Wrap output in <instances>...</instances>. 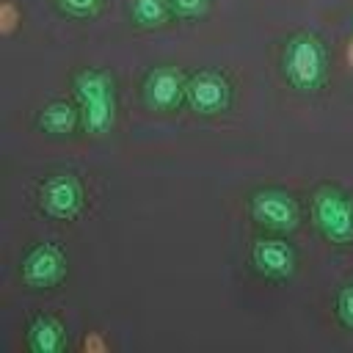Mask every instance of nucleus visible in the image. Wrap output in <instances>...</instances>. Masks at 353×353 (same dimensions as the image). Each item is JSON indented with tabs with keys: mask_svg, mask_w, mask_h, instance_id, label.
<instances>
[{
	"mask_svg": "<svg viewBox=\"0 0 353 353\" xmlns=\"http://www.w3.org/2000/svg\"><path fill=\"white\" fill-rule=\"evenodd\" d=\"M309 218L328 243H353V196L339 185H320L312 193Z\"/></svg>",
	"mask_w": 353,
	"mask_h": 353,
	"instance_id": "7ed1b4c3",
	"label": "nucleus"
},
{
	"mask_svg": "<svg viewBox=\"0 0 353 353\" xmlns=\"http://www.w3.org/2000/svg\"><path fill=\"white\" fill-rule=\"evenodd\" d=\"M248 259L251 268L268 281H287L298 268V251L281 237H256Z\"/></svg>",
	"mask_w": 353,
	"mask_h": 353,
	"instance_id": "6e6552de",
	"label": "nucleus"
},
{
	"mask_svg": "<svg viewBox=\"0 0 353 353\" xmlns=\"http://www.w3.org/2000/svg\"><path fill=\"white\" fill-rule=\"evenodd\" d=\"M66 254L58 243H36L25 251L22 262H19V273H22V281L33 290H50V287H58L63 279H66Z\"/></svg>",
	"mask_w": 353,
	"mask_h": 353,
	"instance_id": "0eeeda50",
	"label": "nucleus"
},
{
	"mask_svg": "<svg viewBox=\"0 0 353 353\" xmlns=\"http://www.w3.org/2000/svg\"><path fill=\"white\" fill-rule=\"evenodd\" d=\"M83 204H85L83 185L69 171L50 174L39 185V210L47 218H52V221H72V218H77Z\"/></svg>",
	"mask_w": 353,
	"mask_h": 353,
	"instance_id": "39448f33",
	"label": "nucleus"
},
{
	"mask_svg": "<svg viewBox=\"0 0 353 353\" xmlns=\"http://www.w3.org/2000/svg\"><path fill=\"white\" fill-rule=\"evenodd\" d=\"M248 212L259 226L279 234H287L301 223L298 199L284 188H256L248 196Z\"/></svg>",
	"mask_w": 353,
	"mask_h": 353,
	"instance_id": "20e7f679",
	"label": "nucleus"
},
{
	"mask_svg": "<svg viewBox=\"0 0 353 353\" xmlns=\"http://www.w3.org/2000/svg\"><path fill=\"white\" fill-rule=\"evenodd\" d=\"M55 6L61 14H66L72 19H88L99 11L102 0H55Z\"/></svg>",
	"mask_w": 353,
	"mask_h": 353,
	"instance_id": "4468645a",
	"label": "nucleus"
},
{
	"mask_svg": "<svg viewBox=\"0 0 353 353\" xmlns=\"http://www.w3.org/2000/svg\"><path fill=\"white\" fill-rule=\"evenodd\" d=\"M171 6V17L176 19H199L207 14L210 0H168Z\"/></svg>",
	"mask_w": 353,
	"mask_h": 353,
	"instance_id": "2eb2a0df",
	"label": "nucleus"
},
{
	"mask_svg": "<svg viewBox=\"0 0 353 353\" xmlns=\"http://www.w3.org/2000/svg\"><path fill=\"white\" fill-rule=\"evenodd\" d=\"M334 314L342 328L353 331V284H345L334 295Z\"/></svg>",
	"mask_w": 353,
	"mask_h": 353,
	"instance_id": "ddd939ff",
	"label": "nucleus"
},
{
	"mask_svg": "<svg viewBox=\"0 0 353 353\" xmlns=\"http://www.w3.org/2000/svg\"><path fill=\"white\" fill-rule=\"evenodd\" d=\"M232 94H234V88H232L229 77L215 69H201V72L190 74L185 83V102L199 116H218V113L229 110Z\"/></svg>",
	"mask_w": 353,
	"mask_h": 353,
	"instance_id": "423d86ee",
	"label": "nucleus"
},
{
	"mask_svg": "<svg viewBox=\"0 0 353 353\" xmlns=\"http://www.w3.org/2000/svg\"><path fill=\"white\" fill-rule=\"evenodd\" d=\"M17 19H19L17 6H14V3H6V6H3V33H14Z\"/></svg>",
	"mask_w": 353,
	"mask_h": 353,
	"instance_id": "dca6fc26",
	"label": "nucleus"
},
{
	"mask_svg": "<svg viewBox=\"0 0 353 353\" xmlns=\"http://www.w3.org/2000/svg\"><path fill=\"white\" fill-rule=\"evenodd\" d=\"M185 83L188 77L174 69V66H154L143 74V83H141V94H143V102L152 108V110H174L182 99H185Z\"/></svg>",
	"mask_w": 353,
	"mask_h": 353,
	"instance_id": "1a4fd4ad",
	"label": "nucleus"
},
{
	"mask_svg": "<svg viewBox=\"0 0 353 353\" xmlns=\"http://www.w3.org/2000/svg\"><path fill=\"white\" fill-rule=\"evenodd\" d=\"M171 17L168 0H130V19L138 28H163Z\"/></svg>",
	"mask_w": 353,
	"mask_h": 353,
	"instance_id": "f8f14e48",
	"label": "nucleus"
},
{
	"mask_svg": "<svg viewBox=\"0 0 353 353\" xmlns=\"http://www.w3.org/2000/svg\"><path fill=\"white\" fill-rule=\"evenodd\" d=\"M281 74L301 94L320 91L328 77V52L323 39L312 30L292 33L281 50Z\"/></svg>",
	"mask_w": 353,
	"mask_h": 353,
	"instance_id": "f257e3e1",
	"label": "nucleus"
},
{
	"mask_svg": "<svg viewBox=\"0 0 353 353\" xmlns=\"http://www.w3.org/2000/svg\"><path fill=\"white\" fill-rule=\"evenodd\" d=\"M72 91L80 108L85 132L108 135L116 124V83L108 72L85 66L72 77Z\"/></svg>",
	"mask_w": 353,
	"mask_h": 353,
	"instance_id": "f03ea898",
	"label": "nucleus"
},
{
	"mask_svg": "<svg viewBox=\"0 0 353 353\" xmlns=\"http://www.w3.org/2000/svg\"><path fill=\"white\" fill-rule=\"evenodd\" d=\"M28 347L33 353H61L66 347V328L52 314H39L28 325Z\"/></svg>",
	"mask_w": 353,
	"mask_h": 353,
	"instance_id": "9b49d317",
	"label": "nucleus"
},
{
	"mask_svg": "<svg viewBox=\"0 0 353 353\" xmlns=\"http://www.w3.org/2000/svg\"><path fill=\"white\" fill-rule=\"evenodd\" d=\"M80 121V108L66 99H52L36 113V127L47 135H72Z\"/></svg>",
	"mask_w": 353,
	"mask_h": 353,
	"instance_id": "9d476101",
	"label": "nucleus"
}]
</instances>
